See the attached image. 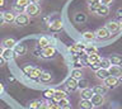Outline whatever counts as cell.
Here are the masks:
<instances>
[{
  "label": "cell",
  "mask_w": 122,
  "mask_h": 109,
  "mask_svg": "<svg viewBox=\"0 0 122 109\" xmlns=\"http://www.w3.org/2000/svg\"><path fill=\"white\" fill-rule=\"evenodd\" d=\"M101 55L99 53H92V55H88V62H89V66L92 63H95V62H99L101 61Z\"/></svg>",
  "instance_id": "cell-25"
},
{
  "label": "cell",
  "mask_w": 122,
  "mask_h": 109,
  "mask_svg": "<svg viewBox=\"0 0 122 109\" xmlns=\"http://www.w3.org/2000/svg\"><path fill=\"white\" fill-rule=\"evenodd\" d=\"M33 67H34V66H30V65H27V66L24 67V69H23V71H24V74H25V75H28V74H29V71H30V70H32V69H33Z\"/></svg>",
  "instance_id": "cell-42"
},
{
  "label": "cell",
  "mask_w": 122,
  "mask_h": 109,
  "mask_svg": "<svg viewBox=\"0 0 122 109\" xmlns=\"http://www.w3.org/2000/svg\"><path fill=\"white\" fill-rule=\"evenodd\" d=\"M53 94H55V90H53V89H47V90H45V91H43V96L48 100V99H52Z\"/></svg>",
  "instance_id": "cell-34"
},
{
  "label": "cell",
  "mask_w": 122,
  "mask_h": 109,
  "mask_svg": "<svg viewBox=\"0 0 122 109\" xmlns=\"http://www.w3.org/2000/svg\"><path fill=\"white\" fill-rule=\"evenodd\" d=\"M4 65H5V60H4V58L1 57V56H0V67L4 66Z\"/></svg>",
  "instance_id": "cell-47"
},
{
  "label": "cell",
  "mask_w": 122,
  "mask_h": 109,
  "mask_svg": "<svg viewBox=\"0 0 122 109\" xmlns=\"http://www.w3.org/2000/svg\"><path fill=\"white\" fill-rule=\"evenodd\" d=\"M47 104H48V109H61V107L59 105V103L53 101L52 99H48V100H47Z\"/></svg>",
  "instance_id": "cell-33"
},
{
  "label": "cell",
  "mask_w": 122,
  "mask_h": 109,
  "mask_svg": "<svg viewBox=\"0 0 122 109\" xmlns=\"http://www.w3.org/2000/svg\"><path fill=\"white\" fill-rule=\"evenodd\" d=\"M38 109H48L47 101H41V105H40V108H38Z\"/></svg>",
  "instance_id": "cell-43"
},
{
  "label": "cell",
  "mask_w": 122,
  "mask_h": 109,
  "mask_svg": "<svg viewBox=\"0 0 122 109\" xmlns=\"http://www.w3.org/2000/svg\"><path fill=\"white\" fill-rule=\"evenodd\" d=\"M81 37H83V39L85 41V42H93V41L97 38V37H95V33H94V32H92V31L84 32L83 34H81Z\"/></svg>",
  "instance_id": "cell-22"
},
{
  "label": "cell",
  "mask_w": 122,
  "mask_h": 109,
  "mask_svg": "<svg viewBox=\"0 0 122 109\" xmlns=\"http://www.w3.org/2000/svg\"><path fill=\"white\" fill-rule=\"evenodd\" d=\"M70 77L75 79V80H80V79H83V71H81V69H72Z\"/></svg>",
  "instance_id": "cell-26"
},
{
  "label": "cell",
  "mask_w": 122,
  "mask_h": 109,
  "mask_svg": "<svg viewBox=\"0 0 122 109\" xmlns=\"http://www.w3.org/2000/svg\"><path fill=\"white\" fill-rule=\"evenodd\" d=\"M85 52L88 55H92V53H98V48L93 46V44H86L85 46Z\"/></svg>",
  "instance_id": "cell-32"
},
{
  "label": "cell",
  "mask_w": 122,
  "mask_h": 109,
  "mask_svg": "<svg viewBox=\"0 0 122 109\" xmlns=\"http://www.w3.org/2000/svg\"><path fill=\"white\" fill-rule=\"evenodd\" d=\"M29 1H30V4H40V3H41V0H29Z\"/></svg>",
  "instance_id": "cell-48"
},
{
  "label": "cell",
  "mask_w": 122,
  "mask_h": 109,
  "mask_svg": "<svg viewBox=\"0 0 122 109\" xmlns=\"http://www.w3.org/2000/svg\"><path fill=\"white\" fill-rule=\"evenodd\" d=\"M1 57L5 60V62L11 61V60H13V57H14L13 50H11V48H4V50H3V53H1Z\"/></svg>",
  "instance_id": "cell-17"
},
{
  "label": "cell",
  "mask_w": 122,
  "mask_h": 109,
  "mask_svg": "<svg viewBox=\"0 0 122 109\" xmlns=\"http://www.w3.org/2000/svg\"><path fill=\"white\" fill-rule=\"evenodd\" d=\"M3 50H4V47L0 44V56H1V53H3Z\"/></svg>",
  "instance_id": "cell-51"
},
{
  "label": "cell",
  "mask_w": 122,
  "mask_h": 109,
  "mask_svg": "<svg viewBox=\"0 0 122 109\" xmlns=\"http://www.w3.org/2000/svg\"><path fill=\"white\" fill-rule=\"evenodd\" d=\"M65 98H67V93L65 91V90H55V94H53V96H52V100L56 101V103H59L60 100L65 99Z\"/></svg>",
  "instance_id": "cell-15"
},
{
  "label": "cell",
  "mask_w": 122,
  "mask_h": 109,
  "mask_svg": "<svg viewBox=\"0 0 122 109\" xmlns=\"http://www.w3.org/2000/svg\"><path fill=\"white\" fill-rule=\"evenodd\" d=\"M93 95H94V93H93V90H92V88H86V89L80 90V98L84 100H90Z\"/></svg>",
  "instance_id": "cell-16"
},
{
  "label": "cell",
  "mask_w": 122,
  "mask_h": 109,
  "mask_svg": "<svg viewBox=\"0 0 122 109\" xmlns=\"http://www.w3.org/2000/svg\"><path fill=\"white\" fill-rule=\"evenodd\" d=\"M65 89H66V93H75L78 90V80L72 77H69L66 82H65Z\"/></svg>",
  "instance_id": "cell-5"
},
{
  "label": "cell",
  "mask_w": 122,
  "mask_h": 109,
  "mask_svg": "<svg viewBox=\"0 0 122 109\" xmlns=\"http://www.w3.org/2000/svg\"><path fill=\"white\" fill-rule=\"evenodd\" d=\"M69 104H70V101H69L67 98H65V99H62V100L59 101V105H60L61 108H62V107H66V105H69Z\"/></svg>",
  "instance_id": "cell-39"
},
{
  "label": "cell",
  "mask_w": 122,
  "mask_h": 109,
  "mask_svg": "<svg viewBox=\"0 0 122 109\" xmlns=\"http://www.w3.org/2000/svg\"><path fill=\"white\" fill-rule=\"evenodd\" d=\"M3 91H4V85L1 84V82H0V94H1Z\"/></svg>",
  "instance_id": "cell-49"
},
{
  "label": "cell",
  "mask_w": 122,
  "mask_h": 109,
  "mask_svg": "<svg viewBox=\"0 0 122 109\" xmlns=\"http://www.w3.org/2000/svg\"><path fill=\"white\" fill-rule=\"evenodd\" d=\"M17 43H18V42H17L14 38H5V39H3L1 46H3L4 48H11V50H13Z\"/></svg>",
  "instance_id": "cell-20"
},
{
  "label": "cell",
  "mask_w": 122,
  "mask_h": 109,
  "mask_svg": "<svg viewBox=\"0 0 122 109\" xmlns=\"http://www.w3.org/2000/svg\"><path fill=\"white\" fill-rule=\"evenodd\" d=\"M85 46L86 44H83V43H74V44H71L70 47L67 48V51L70 52L71 55H74V56H78L80 52H83V51H85Z\"/></svg>",
  "instance_id": "cell-6"
},
{
  "label": "cell",
  "mask_w": 122,
  "mask_h": 109,
  "mask_svg": "<svg viewBox=\"0 0 122 109\" xmlns=\"http://www.w3.org/2000/svg\"><path fill=\"white\" fill-rule=\"evenodd\" d=\"M3 17H4V23L11 24V23H14L17 14H15L14 12H11V10H8V12H4L3 13Z\"/></svg>",
  "instance_id": "cell-11"
},
{
  "label": "cell",
  "mask_w": 122,
  "mask_h": 109,
  "mask_svg": "<svg viewBox=\"0 0 122 109\" xmlns=\"http://www.w3.org/2000/svg\"><path fill=\"white\" fill-rule=\"evenodd\" d=\"M13 52H14V56H23L27 53V46L24 43H17L15 47L13 48Z\"/></svg>",
  "instance_id": "cell-10"
},
{
  "label": "cell",
  "mask_w": 122,
  "mask_h": 109,
  "mask_svg": "<svg viewBox=\"0 0 122 109\" xmlns=\"http://www.w3.org/2000/svg\"><path fill=\"white\" fill-rule=\"evenodd\" d=\"M14 4H17V5H19V6H22V8H25L27 5H29V4H30V1H29V0H15Z\"/></svg>",
  "instance_id": "cell-35"
},
{
  "label": "cell",
  "mask_w": 122,
  "mask_h": 109,
  "mask_svg": "<svg viewBox=\"0 0 122 109\" xmlns=\"http://www.w3.org/2000/svg\"><path fill=\"white\" fill-rule=\"evenodd\" d=\"M98 14V15H101V17H107L109 14V6H106V5H99V8H98V10L95 12Z\"/></svg>",
  "instance_id": "cell-24"
},
{
  "label": "cell",
  "mask_w": 122,
  "mask_h": 109,
  "mask_svg": "<svg viewBox=\"0 0 122 109\" xmlns=\"http://www.w3.org/2000/svg\"><path fill=\"white\" fill-rule=\"evenodd\" d=\"M99 63H101V69H106V70H108L109 67L112 66V63H111L109 58H107V57H102L101 61H99Z\"/></svg>",
  "instance_id": "cell-28"
},
{
  "label": "cell",
  "mask_w": 122,
  "mask_h": 109,
  "mask_svg": "<svg viewBox=\"0 0 122 109\" xmlns=\"http://www.w3.org/2000/svg\"><path fill=\"white\" fill-rule=\"evenodd\" d=\"M50 46V38L48 37H41L40 39H38V48H45V47H47Z\"/></svg>",
  "instance_id": "cell-27"
},
{
  "label": "cell",
  "mask_w": 122,
  "mask_h": 109,
  "mask_svg": "<svg viewBox=\"0 0 122 109\" xmlns=\"http://www.w3.org/2000/svg\"><path fill=\"white\" fill-rule=\"evenodd\" d=\"M120 84H121V79L116 77V76H111V75L106 79V80H103V85H106L108 89H114Z\"/></svg>",
  "instance_id": "cell-2"
},
{
  "label": "cell",
  "mask_w": 122,
  "mask_h": 109,
  "mask_svg": "<svg viewBox=\"0 0 122 109\" xmlns=\"http://www.w3.org/2000/svg\"><path fill=\"white\" fill-rule=\"evenodd\" d=\"M90 69L93 70V71H98L99 69H101V63H99V62L92 63V65H90Z\"/></svg>",
  "instance_id": "cell-40"
},
{
  "label": "cell",
  "mask_w": 122,
  "mask_h": 109,
  "mask_svg": "<svg viewBox=\"0 0 122 109\" xmlns=\"http://www.w3.org/2000/svg\"><path fill=\"white\" fill-rule=\"evenodd\" d=\"M99 3H101L102 5L109 6V5H111V4H112V3H113V0H101V1H99Z\"/></svg>",
  "instance_id": "cell-41"
},
{
  "label": "cell",
  "mask_w": 122,
  "mask_h": 109,
  "mask_svg": "<svg viewBox=\"0 0 122 109\" xmlns=\"http://www.w3.org/2000/svg\"><path fill=\"white\" fill-rule=\"evenodd\" d=\"M6 5V0H0V8H4Z\"/></svg>",
  "instance_id": "cell-44"
},
{
  "label": "cell",
  "mask_w": 122,
  "mask_h": 109,
  "mask_svg": "<svg viewBox=\"0 0 122 109\" xmlns=\"http://www.w3.org/2000/svg\"><path fill=\"white\" fill-rule=\"evenodd\" d=\"M99 5H101V3H94V4H89V12H92V13H95L98 10V8H99Z\"/></svg>",
  "instance_id": "cell-38"
},
{
  "label": "cell",
  "mask_w": 122,
  "mask_h": 109,
  "mask_svg": "<svg viewBox=\"0 0 122 109\" xmlns=\"http://www.w3.org/2000/svg\"><path fill=\"white\" fill-rule=\"evenodd\" d=\"M42 69H40V67H33L32 70L29 71V74L27 75L30 80H38L40 79V76H41V74H42Z\"/></svg>",
  "instance_id": "cell-14"
},
{
  "label": "cell",
  "mask_w": 122,
  "mask_h": 109,
  "mask_svg": "<svg viewBox=\"0 0 122 109\" xmlns=\"http://www.w3.org/2000/svg\"><path fill=\"white\" fill-rule=\"evenodd\" d=\"M29 15H27L25 13H22V14H17L15 17V20L14 23L18 25V27H25V25L29 24Z\"/></svg>",
  "instance_id": "cell-3"
},
{
  "label": "cell",
  "mask_w": 122,
  "mask_h": 109,
  "mask_svg": "<svg viewBox=\"0 0 122 109\" xmlns=\"http://www.w3.org/2000/svg\"><path fill=\"white\" fill-rule=\"evenodd\" d=\"M61 109H72V108H71V104H69V105H66V107H62Z\"/></svg>",
  "instance_id": "cell-50"
},
{
  "label": "cell",
  "mask_w": 122,
  "mask_h": 109,
  "mask_svg": "<svg viewBox=\"0 0 122 109\" xmlns=\"http://www.w3.org/2000/svg\"><path fill=\"white\" fill-rule=\"evenodd\" d=\"M108 72L111 76H116V77H122V67L121 66H117V65H112L108 69Z\"/></svg>",
  "instance_id": "cell-12"
},
{
  "label": "cell",
  "mask_w": 122,
  "mask_h": 109,
  "mask_svg": "<svg viewBox=\"0 0 122 109\" xmlns=\"http://www.w3.org/2000/svg\"><path fill=\"white\" fill-rule=\"evenodd\" d=\"M24 9L25 8H22V6H19L17 4H13V10L11 12H14L15 14H22V13H24Z\"/></svg>",
  "instance_id": "cell-36"
},
{
  "label": "cell",
  "mask_w": 122,
  "mask_h": 109,
  "mask_svg": "<svg viewBox=\"0 0 122 109\" xmlns=\"http://www.w3.org/2000/svg\"><path fill=\"white\" fill-rule=\"evenodd\" d=\"M40 105H41V100H33V101H30V103H29L28 108L29 109H38V108H40Z\"/></svg>",
  "instance_id": "cell-37"
},
{
  "label": "cell",
  "mask_w": 122,
  "mask_h": 109,
  "mask_svg": "<svg viewBox=\"0 0 122 109\" xmlns=\"http://www.w3.org/2000/svg\"><path fill=\"white\" fill-rule=\"evenodd\" d=\"M121 29H122V22H121Z\"/></svg>",
  "instance_id": "cell-52"
},
{
  "label": "cell",
  "mask_w": 122,
  "mask_h": 109,
  "mask_svg": "<svg viewBox=\"0 0 122 109\" xmlns=\"http://www.w3.org/2000/svg\"><path fill=\"white\" fill-rule=\"evenodd\" d=\"M51 80H52V75L48 71H42L41 76L38 79V81H41L42 84H48V82H51Z\"/></svg>",
  "instance_id": "cell-19"
},
{
  "label": "cell",
  "mask_w": 122,
  "mask_h": 109,
  "mask_svg": "<svg viewBox=\"0 0 122 109\" xmlns=\"http://www.w3.org/2000/svg\"><path fill=\"white\" fill-rule=\"evenodd\" d=\"M109 61H111L112 65L120 66L122 63V57H121V56H118V55H113V56H111V57H109Z\"/></svg>",
  "instance_id": "cell-29"
},
{
  "label": "cell",
  "mask_w": 122,
  "mask_h": 109,
  "mask_svg": "<svg viewBox=\"0 0 122 109\" xmlns=\"http://www.w3.org/2000/svg\"><path fill=\"white\" fill-rule=\"evenodd\" d=\"M74 20L76 23H84L86 20V15L84 13H76L75 17H74Z\"/></svg>",
  "instance_id": "cell-30"
},
{
  "label": "cell",
  "mask_w": 122,
  "mask_h": 109,
  "mask_svg": "<svg viewBox=\"0 0 122 109\" xmlns=\"http://www.w3.org/2000/svg\"><path fill=\"white\" fill-rule=\"evenodd\" d=\"M56 48L55 46H47V47H45V48H42L41 50V57L42 58H46V60H50V58H53L56 56Z\"/></svg>",
  "instance_id": "cell-1"
},
{
  "label": "cell",
  "mask_w": 122,
  "mask_h": 109,
  "mask_svg": "<svg viewBox=\"0 0 122 109\" xmlns=\"http://www.w3.org/2000/svg\"><path fill=\"white\" fill-rule=\"evenodd\" d=\"M4 24V17H3V12H0V25Z\"/></svg>",
  "instance_id": "cell-45"
},
{
  "label": "cell",
  "mask_w": 122,
  "mask_h": 109,
  "mask_svg": "<svg viewBox=\"0 0 122 109\" xmlns=\"http://www.w3.org/2000/svg\"><path fill=\"white\" fill-rule=\"evenodd\" d=\"M48 29L51 32H59V31H61V29H62V20H61V19H56V20L51 22L50 25H48Z\"/></svg>",
  "instance_id": "cell-13"
},
{
  "label": "cell",
  "mask_w": 122,
  "mask_h": 109,
  "mask_svg": "<svg viewBox=\"0 0 122 109\" xmlns=\"http://www.w3.org/2000/svg\"><path fill=\"white\" fill-rule=\"evenodd\" d=\"M90 100H92V104L94 105V108L95 107H102V105L106 103L104 95H99V94H94V95L92 96Z\"/></svg>",
  "instance_id": "cell-9"
},
{
  "label": "cell",
  "mask_w": 122,
  "mask_h": 109,
  "mask_svg": "<svg viewBox=\"0 0 122 109\" xmlns=\"http://www.w3.org/2000/svg\"><path fill=\"white\" fill-rule=\"evenodd\" d=\"M106 28L109 31L111 34H114V33H118L121 31V23L117 20H109L108 23H107Z\"/></svg>",
  "instance_id": "cell-8"
},
{
  "label": "cell",
  "mask_w": 122,
  "mask_h": 109,
  "mask_svg": "<svg viewBox=\"0 0 122 109\" xmlns=\"http://www.w3.org/2000/svg\"><path fill=\"white\" fill-rule=\"evenodd\" d=\"M92 90H93L94 94H99V95H106L107 91H108V88H107L106 85H95L92 88Z\"/></svg>",
  "instance_id": "cell-18"
},
{
  "label": "cell",
  "mask_w": 122,
  "mask_h": 109,
  "mask_svg": "<svg viewBox=\"0 0 122 109\" xmlns=\"http://www.w3.org/2000/svg\"><path fill=\"white\" fill-rule=\"evenodd\" d=\"M24 13L29 17H37L38 14L41 13V8H40V5H37V4H29V5L25 6Z\"/></svg>",
  "instance_id": "cell-4"
},
{
  "label": "cell",
  "mask_w": 122,
  "mask_h": 109,
  "mask_svg": "<svg viewBox=\"0 0 122 109\" xmlns=\"http://www.w3.org/2000/svg\"><path fill=\"white\" fill-rule=\"evenodd\" d=\"M95 76H97V79L103 81L109 76V72H108V70H106V69H99L98 71H95Z\"/></svg>",
  "instance_id": "cell-21"
},
{
  "label": "cell",
  "mask_w": 122,
  "mask_h": 109,
  "mask_svg": "<svg viewBox=\"0 0 122 109\" xmlns=\"http://www.w3.org/2000/svg\"><path fill=\"white\" fill-rule=\"evenodd\" d=\"M79 108H80V109H93L94 105L92 104V100L80 99V101H79Z\"/></svg>",
  "instance_id": "cell-23"
},
{
  "label": "cell",
  "mask_w": 122,
  "mask_h": 109,
  "mask_svg": "<svg viewBox=\"0 0 122 109\" xmlns=\"http://www.w3.org/2000/svg\"><path fill=\"white\" fill-rule=\"evenodd\" d=\"M78 88L80 90H83V89H86V88H89V81L86 80V79H80V80H78Z\"/></svg>",
  "instance_id": "cell-31"
},
{
  "label": "cell",
  "mask_w": 122,
  "mask_h": 109,
  "mask_svg": "<svg viewBox=\"0 0 122 109\" xmlns=\"http://www.w3.org/2000/svg\"><path fill=\"white\" fill-rule=\"evenodd\" d=\"M101 0H86L88 4H94V3H99Z\"/></svg>",
  "instance_id": "cell-46"
},
{
  "label": "cell",
  "mask_w": 122,
  "mask_h": 109,
  "mask_svg": "<svg viewBox=\"0 0 122 109\" xmlns=\"http://www.w3.org/2000/svg\"><path fill=\"white\" fill-rule=\"evenodd\" d=\"M94 33H95V37H97L98 39H101V41H106V39H108L111 37V33H109V31L106 27L98 28Z\"/></svg>",
  "instance_id": "cell-7"
}]
</instances>
